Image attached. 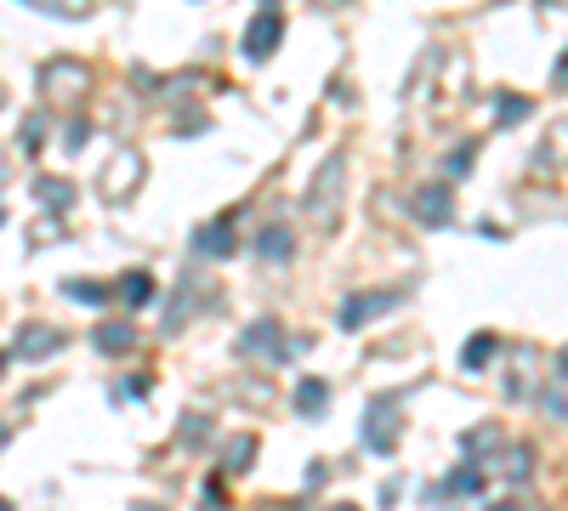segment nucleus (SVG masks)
<instances>
[{
  "instance_id": "20",
  "label": "nucleus",
  "mask_w": 568,
  "mask_h": 511,
  "mask_svg": "<svg viewBox=\"0 0 568 511\" xmlns=\"http://www.w3.org/2000/svg\"><path fill=\"white\" fill-rule=\"evenodd\" d=\"M0 375H6V353H0Z\"/></svg>"
},
{
  "instance_id": "17",
  "label": "nucleus",
  "mask_w": 568,
  "mask_h": 511,
  "mask_svg": "<svg viewBox=\"0 0 568 511\" xmlns=\"http://www.w3.org/2000/svg\"><path fill=\"white\" fill-rule=\"evenodd\" d=\"M63 296H74V301H103L108 290H103V284H63Z\"/></svg>"
},
{
  "instance_id": "9",
  "label": "nucleus",
  "mask_w": 568,
  "mask_h": 511,
  "mask_svg": "<svg viewBox=\"0 0 568 511\" xmlns=\"http://www.w3.org/2000/svg\"><path fill=\"white\" fill-rule=\"evenodd\" d=\"M131 341H137L131 324H97V347H103V353H125Z\"/></svg>"
},
{
  "instance_id": "6",
  "label": "nucleus",
  "mask_w": 568,
  "mask_h": 511,
  "mask_svg": "<svg viewBox=\"0 0 568 511\" xmlns=\"http://www.w3.org/2000/svg\"><path fill=\"white\" fill-rule=\"evenodd\" d=\"M387 301L392 296H358V301H347V307H341V330H358V324H364L370 313H381Z\"/></svg>"
},
{
  "instance_id": "19",
  "label": "nucleus",
  "mask_w": 568,
  "mask_h": 511,
  "mask_svg": "<svg viewBox=\"0 0 568 511\" xmlns=\"http://www.w3.org/2000/svg\"><path fill=\"white\" fill-rule=\"evenodd\" d=\"M517 114H529V103H517V97H506V103H500V120H517Z\"/></svg>"
},
{
  "instance_id": "11",
  "label": "nucleus",
  "mask_w": 568,
  "mask_h": 511,
  "mask_svg": "<svg viewBox=\"0 0 568 511\" xmlns=\"http://www.w3.org/2000/svg\"><path fill=\"white\" fill-rule=\"evenodd\" d=\"M438 494H483V472H478V466H461V472L449 477Z\"/></svg>"
},
{
  "instance_id": "7",
  "label": "nucleus",
  "mask_w": 568,
  "mask_h": 511,
  "mask_svg": "<svg viewBox=\"0 0 568 511\" xmlns=\"http://www.w3.org/2000/svg\"><path fill=\"white\" fill-rule=\"evenodd\" d=\"M199 250H205V256H228V250H233V222H228V216L199 233Z\"/></svg>"
},
{
  "instance_id": "15",
  "label": "nucleus",
  "mask_w": 568,
  "mask_h": 511,
  "mask_svg": "<svg viewBox=\"0 0 568 511\" xmlns=\"http://www.w3.org/2000/svg\"><path fill=\"white\" fill-rule=\"evenodd\" d=\"M35 188H40V199H46V205H74V188H69V182H57V177H40Z\"/></svg>"
},
{
  "instance_id": "21",
  "label": "nucleus",
  "mask_w": 568,
  "mask_h": 511,
  "mask_svg": "<svg viewBox=\"0 0 568 511\" xmlns=\"http://www.w3.org/2000/svg\"><path fill=\"white\" fill-rule=\"evenodd\" d=\"M563 375H568V353H563Z\"/></svg>"
},
{
  "instance_id": "5",
  "label": "nucleus",
  "mask_w": 568,
  "mask_h": 511,
  "mask_svg": "<svg viewBox=\"0 0 568 511\" xmlns=\"http://www.w3.org/2000/svg\"><path fill=\"white\" fill-rule=\"evenodd\" d=\"M370 415H375V421H370V443H375V449H392V438H398V404H375Z\"/></svg>"
},
{
  "instance_id": "10",
  "label": "nucleus",
  "mask_w": 568,
  "mask_h": 511,
  "mask_svg": "<svg viewBox=\"0 0 568 511\" xmlns=\"http://www.w3.org/2000/svg\"><path fill=\"white\" fill-rule=\"evenodd\" d=\"M415 211H421L426 222H444L449 216V188H426V194L415 199Z\"/></svg>"
},
{
  "instance_id": "18",
  "label": "nucleus",
  "mask_w": 568,
  "mask_h": 511,
  "mask_svg": "<svg viewBox=\"0 0 568 511\" xmlns=\"http://www.w3.org/2000/svg\"><path fill=\"white\" fill-rule=\"evenodd\" d=\"M18 142H23V154H35V148H40V120H23Z\"/></svg>"
},
{
  "instance_id": "12",
  "label": "nucleus",
  "mask_w": 568,
  "mask_h": 511,
  "mask_svg": "<svg viewBox=\"0 0 568 511\" xmlns=\"http://www.w3.org/2000/svg\"><path fill=\"white\" fill-rule=\"evenodd\" d=\"M256 250H262V256H284V250H290V228H284V222H273V228H262V239H256Z\"/></svg>"
},
{
  "instance_id": "14",
  "label": "nucleus",
  "mask_w": 568,
  "mask_h": 511,
  "mask_svg": "<svg viewBox=\"0 0 568 511\" xmlns=\"http://www.w3.org/2000/svg\"><path fill=\"white\" fill-rule=\"evenodd\" d=\"M324 398H330V392H324V381H302V387H296V404H302V415H319Z\"/></svg>"
},
{
  "instance_id": "22",
  "label": "nucleus",
  "mask_w": 568,
  "mask_h": 511,
  "mask_svg": "<svg viewBox=\"0 0 568 511\" xmlns=\"http://www.w3.org/2000/svg\"><path fill=\"white\" fill-rule=\"evenodd\" d=\"M0 511H6V500H0Z\"/></svg>"
},
{
  "instance_id": "13",
  "label": "nucleus",
  "mask_w": 568,
  "mask_h": 511,
  "mask_svg": "<svg viewBox=\"0 0 568 511\" xmlns=\"http://www.w3.org/2000/svg\"><path fill=\"white\" fill-rule=\"evenodd\" d=\"M250 460H256V438H233V443H228V460H222V466H228V472H245Z\"/></svg>"
},
{
  "instance_id": "8",
  "label": "nucleus",
  "mask_w": 568,
  "mask_h": 511,
  "mask_svg": "<svg viewBox=\"0 0 568 511\" xmlns=\"http://www.w3.org/2000/svg\"><path fill=\"white\" fill-rule=\"evenodd\" d=\"M148 296H154V279H148L142 267H137V273H125V279H120V301H125V307H142V301H148Z\"/></svg>"
},
{
  "instance_id": "4",
  "label": "nucleus",
  "mask_w": 568,
  "mask_h": 511,
  "mask_svg": "<svg viewBox=\"0 0 568 511\" xmlns=\"http://www.w3.org/2000/svg\"><path fill=\"white\" fill-rule=\"evenodd\" d=\"M245 353H267V358L284 353V335H279L273 318H262V324H250V330H245Z\"/></svg>"
},
{
  "instance_id": "16",
  "label": "nucleus",
  "mask_w": 568,
  "mask_h": 511,
  "mask_svg": "<svg viewBox=\"0 0 568 511\" xmlns=\"http://www.w3.org/2000/svg\"><path fill=\"white\" fill-rule=\"evenodd\" d=\"M495 353V341H489V335H478V341H466V364H472V370H478L483 358Z\"/></svg>"
},
{
  "instance_id": "3",
  "label": "nucleus",
  "mask_w": 568,
  "mask_h": 511,
  "mask_svg": "<svg viewBox=\"0 0 568 511\" xmlns=\"http://www.w3.org/2000/svg\"><path fill=\"white\" fill-rule=\"evenodd\" d=\"M57 347H63V330H52V324H23L18 341H12L18 358H46V353H57Z\"/></svg>"
},
{
  "instance_id": "1",
  "label": "nucleus",
  "mask_w": 568,
  "mask_h": 511,
  "mask_svg": "<svg viewBox=\"0 0 568 511\" xmlns=\"http://www.w3.org/2000/svg\"><path fill=\"white\" fill-rule=\"evenodd\" d=\"M40 91H46V97H57V103H80V97L91 91V69H86V63H46Z\"/></svg>"
},
{
  "instance_id": "2",
  "label": "nucleus",
  "mask_w": 568,
  "mask_h": 511,
  "mask_svg": "<svg viewBox=\"0 0 568 511\" xmlns=\"http://www.w3.org/2000/svg\"><path fill=\"white\" fill-rule=\"evenodd\" d=\"M279 40H284V18L279 12H256L245 29V57L250 63H267V57L279 52Z\"/></svg>"
}]
</instances>
